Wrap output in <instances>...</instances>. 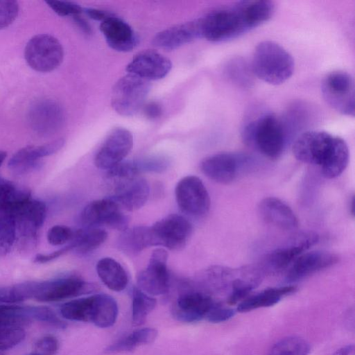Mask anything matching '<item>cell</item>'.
<instances>
[{
	"label": "cell",
	"instance_id": "cell-32",
	"mask_svg": "<svg viewBox=\"0 0 355 355\" xmlns=\"http://www.w3.org/2000/svg\"><path fill=\"white\" fill-rule=\"evenodd\" d=\"M132 320L135 326L143 324L149 313L155 309L157 300L153 296L146 294L137 286L132 291Z\"/></svg>",
	"mask_w": 355,
	"mask_h": 355
},
{
	"label": "cell",
	"instance_id": "cell-7",
	"mask_svg": "<svg viewBox=\"0 0 355 355\" xmlns=\"http://www.w3.org/2000/svg\"><path fill=\"white\" fill-rule=\"evenodd\" d=\"M322 95L326 103L336 112L346 116H354V83L349 73L334 71L323 78Z\"/></svg>",
	"mask_w": 355,
	"mask_h": 355
},
{
	"label": "cell",
	"instance_id": "cell-37",
	"mask_svg": "<svg viewBox=\"0 0 355 355\" xmlns=\"http://www.w3.org/2000/svg\"><path fill=\"white\" fill-rule=\"evenodd\" d=\"M74 232L69 227L56 225L47 232V241L52 245H62L73 239Z\"/></svg>",
	"mask_w": 355,
	"mask_h": 355
},
{
	"label": "cell",
	"instance_id": "cell-39",
	"mask_svg": "<svg viewBox=\"0 0 355 355\" xmlns=\"http://www.w3.org/2000/svg\"><path fill=\"white\" fill-rule=\"evenodd\" d=\"M48 6L58 15L74 17L80 15L83 9L78 3L68 1H46Z\"/></svg>",
	"mask_w": 355,
	"mask_h": 355
},
{
	"label": "cell",
	"instance_id": "cell-42",
	"mask_svg": "<svg viewBox=\"0 0 355 355\" xmlns=\"http://www.w3.org/2000/svg\"><path fill=\"white\" fill-rule=\"evenodd\" d=\"M59 348L58 339L51 335L44 336L35 343V352L40 355H55Z\"/></svg>",
	"mask_w": 355,
	"mask_h": 355
},
{
	"label": "cell",
	"instance_id": "cell-13",
	"mask_svg": "<svg viewBox=\"0 0 355 355\" xmlns=\"http://www.w3.org/2000/svg\"><path fill=\"white\" fill-rule=\"evenodd\" d=\"M167 260L168 253L164 248L155 249L148 266L137 275V286L151 296L166 294L169 289L170 281Z\"/></svg>",
	"mask_w": 355,
	"mask_h": 355
},
{
	"label": "cell",
	"instance_id": "cell-48",
	"mask_svg": "<svg viewBox=\"0 0 355 355\" xmlns=\"http://www.w3.org/2000/svg\"><path fill=\"white\" fill-rule=\"evenodd\" d=\"M333 355H355V348L353 345H348L338 349Z\"/></svg>",
	"mask_w": 355,
	"mask_h": 355
},
{
	"label": "cell",
	"instance_id": "cell-40",
	"mask_svg": "<svg viewBox=\"0 0 355 355\" xmlns=\"http://www.w3.org/2000/svg\"><path fill=\"white\" fill-rule=\"evenodd\" d=\"M234 314V309L224 305L220 302L215 301L205 320L211 323H219L228 320Z\"/></svg>",
	"mask_w": 355,
	"mask_h": 355
},
{
	"label": "cell",
	"instance_id": "cell-2",
	"mask_svg": "<svg viewBox=\"0 0 355 355\" xmlns=\"http://www.w3.org/2000/svg\"><path fill=\"white\" fill-rule=\"evenodd\" d=\"M292 150L298 161L318 167L328 179L342 174L349 162V148L345 140L325 131L303 132L294 141Z\"/></svg>",
	"mask_w": 355,
	"mask_h": 355
},
{
	"label": "cell",
	"instance_id": "cell-27",
	"mask_svg": "<svg viewBox=\"0 0 355 355\" xmlns=\"http://www.w3.org/2000/svg\"><path fill=\"white\" fill-rule=\"evenodd\" d=\"M297 290L295 286H284L265 289L257 294L250 295L241 302L237 311L248 312L259 308L273 306L282 298L294 293Z\"/></svg>",
	"mask_w": 355,
	"mask_h": 355
},
{
	"label": "cell",
	"instance_id": "cell-26",
	"mask_svg": "<svg viewBox=\"0 0 355 355\" xmlns=\"http://www.w3.org/2000/svg\"><path fill=\"white\" fill-rule=\"evenodd\" d=\"M318 241V236L315 234H302L288 245L272 251L266 259L267 263L275 270L284 269Z\"/></svg>",
	"mask_w": 355,
	"mask_h": 355
},
{
	"label": "cell",
	"instance_id": "cell-34",
	"mask_svg": "<svg viewBox=\"0 0 355 355\" xmlns=\"http://www.w3.org/2000/svg\"><path fill=\"white\" fill-rule=\"evenodd\" d=\"M257 284V279L250 280L236 279L232 283V290L227 298L229 305L240 303L249 296Z\"/></svg>",
	"mask_w": 355,
	"mask_h": 355
},
{
	"label": "cell",
	"instance_id": "cell-22",
	"mask_svg": "<svg viewBox=\"0 0 355 355\" xmlns=\"http://www.w3.org/2000/svg\"><path fill=\"white\" fill-rule=\"evenodd\" d=\"M338 260L336 254L328 252H305L293 262L286 274V280L288 282L300 281L334 265Z\"/></svg>",
	"mask_w": 355,
	"mask_h": 355
},
{
	"label": "cell",
	"instance_id": "cell-5",
	"mask_svg": "<svg viewBox=\"0 0 355 355\" xmlns=\"http://www.w3.org/2000/svg\"><path fill=\"white\" fill-rule=\"evenodd\" d=\"M242 139L270 159H277L282 154L286 141V128L274 114H263L250 121L243 128Z\"/></svg>",
	"mask_w": 355,
	"mask_h": 355
},
{
	"label": "cell",
	"instance_id": "cell-31",
	"mask_svg": "<svg viewBox=\"0 0 355 355\" xmlns=\"http://www.w3.org/2000/svg\"><path fill=\"white\" fill-rule=\"evenodd\" d=\"M107 233L100 227H85L74 232L71 243L80 253H87L97 249L107 239Z\"/></svg>",
	"mask_w": 355,
	"mask_h": 355
},
{
	"label": "cell",
	"instance_id": "cell-33",
	"mask_svg": "<svg viewBox=\"0 0 355 355\" xmlns=\"http://www.w3.org/2000/svg\"><path fill=\"white\" fill-rule=\"evenodd\" d=\"M310 345L299 336H288L277 341L270 349L268 355H308Z\"/></svg>",
	"mask_w": 355,
	"mask_h": 355
},
{
	"label": "cell",
	"instance_id": "cell-19",
	"mask_svg": "<svg viewBox=\"0 0 355 355\" xmlns=\"http://www.w3.org/2000/svg\"><path fill=\"white\" fill-rule=\"evenodd\" d=\"M64 144L62 138L38 146H28L19 149L9 159L8 166L14 173L21 175L36 169L42 157L60 150Z\"/></svg>",
	"mask_w": 355,
	"mask_h": 355
},
{
	"label": "cell",
	"instance_id": "cell-52",
	"mask_svg": "<svg viewBox=\"0 0 355 355\" xmlns=\"http://www.w3.org/2000/svg\"><path fill=\"white\" fill-rule=\"evenodd\" d=\"M25 355H40V354L36 353V352H33L28 353V354H25Z\"/></svg>",
	"mask_w": 355,
	"mask_h": 355
},
{
	"label": "cell",
	"instance_id": "cell-21",
	"mask_svg": "<svg viewBox=\"0 0 355 355\" xmlns=\"http://www.w3.org/2000/svg\"><path fill=\"white\" fill-rule=\"evenodd\" d=\"M100 31L107 45L119 52L131 51L139 43L138 35L132 28L112 15L101 22Z\"/></svg>",
	"mask_w": 355,
	"mask_h": 355
},
{
	"label": "cell",
	"instance_id": "cell-46",
	"mask_svg": "<svg viewBox=\"0 0 355 355\" xmlns=\"http://www.w3.org/2000/svg\"><path fill=\"white\" fill-rule=\"evenodd\" d=\"M84 10L87 16L97 21H102L109 16L112 15L110 13L105 10L97 8H85Z\"/></svg>",
	"mask_w": 355,
	"mask_h": 355
},
{
	"label": "cell",
	"instance_id": "cell-29",
	"mask_svg": "<svg viewBox=\"0 0 355 355\" xmlns=\"http://www.w3.org/2000/svg\"><path fill=\"white\" fill-rule=\"evenodd\" d=\"M118 243L121 250L131 254L154 246L150 227L139 225L126 229L120 235Z\"/></svg>",
	"mask_w": 355,
	"mask_h": 355
},
{
	"label": "cell",
	"instance_id": "cell-10",
	"mask_svg": "<svg viewBox=\"0 0 355 355\" xmlns=\"http://www.w3.org/2000/svg\"><path fill=\"white\" fill-rule=\"evenodd\" d=\"M175 199L180 209L187 215L200 217L210 208V198L202 180L195 175L180 179L175 190Z\"/></svg>",
	"mask_w": 355,
	"mask_h": 355
},
{
	"label": "cell",
	"instance_id": "cell-25",
	"mask_svg": "<svg viewBox=\"0 0 355 355\" xmlns=\"http://www.w3.org/2000/svg\"><path fill=\"white\" fill-rule=\"evenodd\" d=\"M258 209L263 220L279 229L293 230L298 227V219L293 211L277 198H263L259 202Z\"/></svg>",
	"mask_w": 355,
	"mask_h": 355
},
{
	"label": "cell",
	"instance_id": "cell-49",
	"mask_svg": "<svg viewBox=\"0 0 355 355\" xmlns=\"http://www.w3.org/2000/svg\"><path fill=\"white\" fill-rule=\"evenodd\" d=\"M0 303H15L9 289L0 291Z\"/></svg>",
	"mask_w": 355,
	"mask_h": 355
},
{
	"label": "cell",
	"instance_id": "cell-23",
	"mask_svg": "<svg viewBox=\"0 0 355 355\" xmlns=\"http://www.w3.org/2000/svg\"><path fill=\"white\" fill-rule=\"evenodd\" d=\"M200 37V20L197 19L159 31L153 38L152 44L157 48L171 51Z\"/></svg>",
	"mask_w": 355,
	"mask_h": 355
},
{
	"label": "cell",
	"instance_id": "cell-35",
	"mask_svg": "<svg viewBox=\"0 0 355 355\" xmlns=\"http://www.w3.org/2000/svg\"><path fill=\"white\" fill-rule=\"evenodd\" d=\"M139 173H162L169 166V159L163 155H149L135 161Z\"/></svg>",
	"mask_w": 355,
	"mask_h": 355
},
{
	"label": "cell",
	"instance_id": "cell-45",
	"mask_svg": "<svg viewBox=\"0 0 355 355\" xmlns=\"http://www.w3.org/2000/svg\"><path fill=\"white\" fill-rule=\"evenodd\" d=\"M144 112L148 118L155 119L161 115L162 107L157 103L150 102L144 107Z\"/></svg>",
	"mask_w": 355,
	"mask_h": 355
},
{
	"label": "cell",
	"instance_id": "cell-6",
	"mask_svg": "<svg viewBox=\"0 0 355 355\" xmlns=\"http://www.w3.org/2000/svg\"><path fill=\"white\" fill-rule=\"evenodd\" d=\"M150 89L148 80L128 73L119 78L112 88V106L121 116H132L144 105Z\"/></svg>",
	"mask_w": 355,
	"mask_h": 355
},
{
	"label": "cell",
	"instance_id": "cell-38",
	"mask_svg": "<svg viewBox=\"0 0 355 355\" xmlns=\"http://www.w3.org/2000/svg\"><path fill=\"white\" fill-rule=\"evenodd\" d=\"M19 12L18 2L13 0H0V29L10 26Z\"/></svg>",
	"mask_w": 355,
	"mask_h": 355
},
{
	"label": "cell",
	"instance_id": "cell-51",
	"mask_svg": "<svg viewBox=\"0 0 355 355\" xmlns=\"http://www.w3.org/2000/svg\"><path fill=\"white\" fill-rule=\"evenodd\" d=\"M351 214L352 216L354 215V196H353L351 200Z\"/></svg>",
	"mask_w": 355,
	"mask_h": 355
},
{
	"label": "cell",
	"instance_id": "cell-16",
	"mask_svg": "<svg viewBox=\"0 0 355 355\" xmlns=\"http://www.w3.org/2000/svg\"><path fill=\"white\" fill-rule=\"evenodd\" d=\"M46 215V206L44 202L32 198L28 200L15 216L16 240L18 238L21 243L33 244Z\"/></svg>",
	"mask_w": 355,
	"mask_h": 355
},
{
	"label": "cell",
	"instance_id": "cell-36",
	"mask_svg": "<svg viewBox=\"0 0 355 355\" xmlns=\"http://www.w3.org/2000/svg\"><path fill=\"white\" fill-rule=\"evenodd\" d=\"M26 332L19 326L0 327V351L4 352L20 343L25 338Z\"/></svg>",
	"mask_w": 355,
	"mask_h": 355
},
{
	"label": "cell",
	"instance_id": "cell-28",
	"mask_svg": "<svg viewBox=\"0 0 355 355\" xmlns=\"http://www.w3.org/2000/svg\"><path fill=\"white\" fill-rule=\"evenodd\" d=\"M96 272L101 282L110 290L119 292L128 284V276L124 268L111 257H103L98 261Z\"/></svg>",
	"mask_w": 355,
	"mask_h": 355
},
{
	"label": "cell",
	"instance_id": "cell-50",
	"mask_svg": "<svg viewBox=\"0 0 355 355\" xmlns=\"http://www.w3.org/2000/svg\"><path fill=\"white\" fill-rule=\"evenodd\" d=\"M6 156H7L6 152L0 151V166L4 162L5 159L6 158Z\"/></svg>",
	"mask_w": 355,
	"mask_h": 355
},
{
	"label": "cell",
	"instance_id": "cell-53",
	"mask_svg": "<svg viewBox=\"0 0 355 355\" xmlns=\"http://www.w3.org/2000/svg\"><path fill=\"white\" fill-rule=\"evenodd\" d=\"M0 355H5V354L3 351H0Z\"/></svg>",
	"mask_w": 355,
	"mask_h": 355
},
{
	"label": "cell",
	"instance_id": "cell-9",
	"mask_svg": "<svg viewBox=\"0 0 355 355\" xmlns=\"http://www.w3.org/2000/svg\"><path fill=\"white\" fill-rule=\"evenodd\" d=\"M80 221L85 227L105 225L123 232L128 228L129 218L116 202L110 197L87 204L81 211Z\"/></svg>",
	"mask_w": 355,
	"mask_h": 355
},
{
	"label": "cell",
	"instance_id": "cell-20",
	"mask_svg": "<svg viewBox=\"0 0 355 355\" xmlns=\"http://www.w3.org/2000/svg\"><path fill=\"white\" fill-rule=\"evenodd\" d=\"M28 119L35 132L42 135H51L62 126L64 114L62 107L56 101L42 99L31 106Z\"/></svg>",
	"mask_w": 355,
	"mask_h": 355
},
{
	"label": "cell",
	"instance_id": "cell-44",
	"mask_svg": "<svg viewBox=\"0 0 355 355\" xmlns=\"http://www.w3.org/2000/svg\"><path fill=\"white\" fill-rule=\"evenodd\" d=\"M73 250V245L70 243L67 245L55 251H53L51 253L48 254H37L35 257L33 261L35 263H44L49 261H51L58 257H60L63 254L66 253L67 252Z\"/></svg>",
	"mask_w": 355,
	"mask_h": 355
},
{
	"label": "cell",
	"instance_id": "cell-15",
	"mask_svg": "<svg viewBox=\"0 0 355 355\" xmlns=\"http://www.w3.org/2000/svg\"><path fill=\"white\" fill-rule=\"evenodd\" d=\"M133 146V136L122 127L113 128L107 135L94 157L95 166L110 170L124 160Z\"/></svg>",
	"mask_w": 355,
	"mask_h": 355
},
{
	"label": "cell",
	"instance_id": "cell-30",
	"mask_svg": "<svg viewBox=\"0 0 355 355\" xmlns=\"http://www.w3.org/2000/svg\"><path fill=\"white\" fill-rule=\"evenodd\" d=\"M157 336V331L155 329L139 328L108 346L105 352L107 353L130 352L139 346L153 343Z\"/></svg>",
	"mask_w": 355,
	"mask_h": 355
},
{
	"label": "cell",
	"instance_id": "cell-1",
	"mask_svg": "<svg viewBox=\"0 0 355 355\" xmlns=\"http://www.w3.org/2000/svg\"><path fill=\"white\" fill-rule=\"evenodd\" d=\"M275 10L267 0L240 1L199 18L201 37L223 42L237 37L269 20Z\"/></svg>",
	"mask_w": 355,
	"mask_h": 355
},
{
	"label": "cell",
	"instance_id": "cell-4",
	"mask_svg": "<svg viewBox=\"0 0 355 355\" xmlns=\"http://www.w3.org/2000/svg\"><path fill=\"white\" fill-rule=\"evenodd\" d=\"M116 300L107 294H95L64 303L62 316L69 320L90 322L100 328L112 326L118 315Z\"/></svg>",
	"mask_w": 355,
	"mask_h": 355
},
{
	"label": "cell",
	"instance_id": "cell-24",
	"mask_svg": "<svg viewBox=\"0 0 355 355\" xmlns=\"http://www.w3.org/2000/svg\"><path fill=\"white\" fill-rule=\"evenodd\" d=\"M150 191L148 182L138 176L116 184L114 194L110 198L116 202L121 209L133 211L146 204Z\"/></svg>",
	"mask_w": 355,
	"mask_h": 355
},
{
	"label": "cell",
	"instance_id": "cell-11",
	"mask_svg": "<svg viewBox=\"0 0 355 355\" xmlns=\"http://www.w3.org/2000/svg\"><path fill=\"white\" fill-rule=\"evenodd\" d=\"M91 290V286L76 276L42 282H31V297L42 302H54L76 297Z\"/></svg>",
	"mask_w": 355,
	"mask_h": 355
},
{
	"label": "cell",
	"instance_id": "cell-3",
	"mask_svg": "<svg viewBox=\"0 0 355 355\" xmlns=\"http://www.w3.org/2000/svg\"><path fill=\"white\" fill-rule=\"evenodd\" d=\"M294 69L292 55L279 44L267 40L256 46L251 70L259 79L271 85H280L291 77Z\"/></svg>",
	"mask_w": 355,
	"mask_h": 355
},
{
	"label": "cell",
	"instance_id": "cell-17",
	"mask_svg": "<svg viewBox=\"0 0 355 355\" xmlns=\"http://www.w3.org/2000/svg\"><path fill=\"white\" fill-rule=\"evenodd\" d=\"M171 68L169 58L158 51L144 50L135 55L127 65L126 71L149 81L164 78Z\"/></svg>",
	"mask_w": 355,
	"mask_h": 355
},
{
	"label": "cell",
	"instance_id": "cell-41",
	"mask_svg": "<svg viewBox=\"0 0 355 355\" xmlns=\"http://www.w3.org/2000/svg\"><path fill=\"white\" fill-rule=\"evenodd\" d=\"M235 60L229 67L228 73L232 79H234L238 84L247 85L251 83L252 70L247 69V66L241 60Z\"/></svg>",
	"mask_w": 355,
	"mask_h": 355
},
{
	"label": "cell",
	"instance_id": "cell-18",
	"mask_svg": "<svg viewBox=\"0 0 355 355\" xmlns=\"http://www.w3.org/2000/svg\"><path fill=\"white\" fill-rule=\"evenodd\" d=\"M210 295L201 291H191L180 295L172 308V313L178 320L193 323L205 318L214 304Z\"/></svg>",
	"mask_w": 355,
	"mask_h": 355
},
{
	"label": "cell",
	"instance_id": "cell-12",
	"mask_svg": "<svg viewBox=\"0 0 355 355\" xmlns=\"http://www.w3.org/2000/svg\"><path fill=\"white\" fill-rule=\"evenodd\" d=\"M150 227L154 246L171 250L184 248L192 232L191 223L179 214H170Z\"/></svg>",
	"mask_w": 355,
	"mask_h": 355
},
{
	"label": "cell",
	"instance_id": "cell-8",
	"mask_svg": "<svg viewBox=\"0 0 355 355\" xmlns=\"http://www.w3.org/2000/svg\"><path fill=\"white\" fill-rule=\"evenodd\" d=\"M24 58L31 68L39 72H49L60 66L64 58L60 42L49 34L33 36L26 44Z\"/></svg>",
	"mask_w": 355,
	"mask_h": 355
},
{
	"label": "cell",
	"instance_id": "cell-43",
	"mask_svg": "<svg viewBox=\"0 0 355 355\" xmlns=\"http://www.w3.org/2000/svg\"><path fill=\"white\" fill-rule=\"evenodd\" d=\"M19 190L12 182L0 176V209L13 200Z\"/></svg>",
	"mask_w": 355,
	"mask_h": 355
},
{
	"label": "cell",
	"instance_id": "cell-14",
	"mask_svg": "<svg viewBox=\"0 0 355 355\" xmlns=\"http://www.w3.org/2000/svg\"><path fill=\"white\" fill-rule=\"evenodd\" d=\"M248 162V157L243 154L223 152L203 159L200 169L210 180L220 184H229L244 170Z\"/></svg>",
	"mask_w": 355,
	"mask_h": 355
},
{
	"label": "cell",
	"instance_id": "cell-47",
	"mask_svg": "<svg viewBox=\"0 0 355 355\" xmlns=\"http://www.w3.org/2000/svg\"><path fill=\"white\" fill-rule=\"evenodd\" d=\"M75 23L85 33L90 34L92 28L89 23L80 15L73 17Z\"/></svg>",
	"mask_w": 355,
	"mask_h": 355
}]
</instances>
